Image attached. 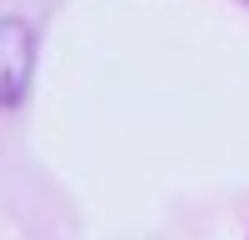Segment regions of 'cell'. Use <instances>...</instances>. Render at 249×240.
I'll use <instances>...</instances> for the list:
<instances>
[{
	"mask_svg": "<svg viewBox=\"0 0 249 240\" xmlns=\"http://www.w3.org/2000/svg\"><path fill=\"white\" fill-rule=\"evenodd\" d=\"M35 25L20 15H0V110H20L35 80Z\"/></svg>",
	"mask_w": 249,
	"mask_h": 240,
	"instance_id": "cell-1",
	"label": "cell"
}]
</instances>
